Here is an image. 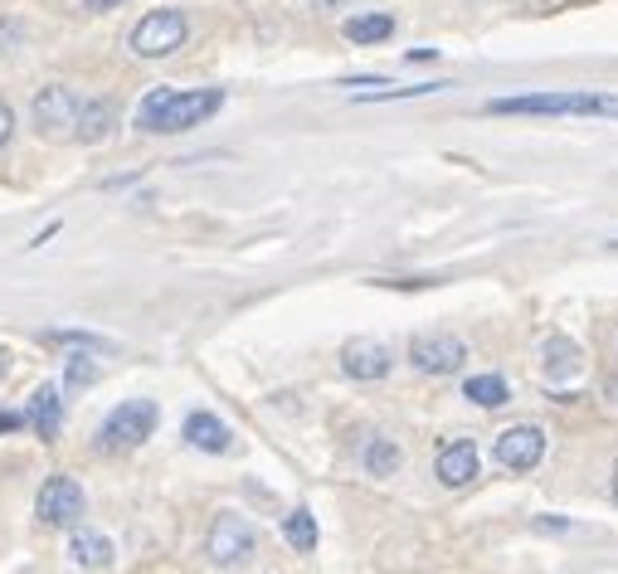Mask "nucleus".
<instances>
[{
	"mask_svg": "<svg viewBox=\"0 0 618 574\" xmlns=\"http://www.w3.org/2000/svg\"><path fill=\"white\" fill-rule=\"evenodd\" d=\"M93 380H98V365H93L88 356H73L69 361V384L73 390H78V384H93Z\"/></svg>",
	"mask_w": 618,
	"mask_h": 574,
	"instance_id": "nucleus-21",
	"label": "nucleus"
},
{
	"mask_svg": "<svg viewBox=\"0 0 618 574\" xmlns=\"http://www.w3.org/2000/svg\"><path fill=\"white\" fill-rule=\"evenodd\" d=\"M185 443L201 448V453H229V429L215 419V414H191L185 419Z\"/></svg>",
	"mask_w": 618,
	"mask_h": 574,
	"instance_id": "nucleus-13",
	"label": "nucleus"
},
{
	"mask_svg": "<svg viewBox=\"0 0 618 574\" xmlns=\"http://www.w3.org/2000/svg\"><path fill=\"white\" fill-rule=\"evenodd\" d=\"M410 361H414V370H424V375H453L458 365L468 361V346L453 331H424V337L410 341Z\"/></svg>",
	"mask_w": 618,
	"mask_h": 574,
	"instance_id": "nucleus-7",
	"label": "nucleus"
},
{
	"mask_svg": "<svg viewBox=\"0 0 618 574\" xmlns=\"http://www.w3.org/2000/svg\"><path fill=\"white\" fill-rule=\"evenodd\" d=\"M254 546H258V536L244 516H234V511L215 516V526H209V560L215 565H244L254 555Z\"/></svg>",
	"mask_w": 618,
	"mask_h": 574,
	"instance_id": "nucleus-6",
	"label": "nucleus"
},
{
	"mask_svg": "<svg viewBox=\"0 0 618 574\" xmlns=\"http://www.w3.org/2000/svg\"><path fill=\"white\" fill-rule=\"evenodd\" d=\"M112 118H118V108H112L108 98H93V102H83L78 108V127H73V137L78 142H102L112 132Z\"/></svg>",
	"mask_w": 618,
	"mask_h": 574,
	"instance_id": "nucleus-14",
	"label": "nucleus"
},
{
	"mask_svg": "<svg viewBox=\"0 0 618 574\" xmlns=\"http://www.w3.org/2000/svg\"><path fill=\"white\" fill-rule=\"evenodd\" d=\"M463 394L473 404H482V410H501V404L511 400V390H507V380H501V375H473V380L463 384Z\"/></svg>",
	"mask_w": 618,
	"mask_h": 574,
	"instance_id": "nucleus-17",
	"label": "nucleus"
},
{
	"mask_svg": "<svg viewBox=\"0 0 618 574\" xmlns=\"http://www.w3.org/2000/svg\"><path fill=\"white\" fill-rule=\"evenodd\" d=\"M69 555L78 560L83 570H108L112 565V540L98 536V530H78V536H73V546H69Z\"/></svg>",
	"mask_w": 618,
	"mask_h": 574,
	"instance_id": "nucleus-15",
	"label": "nucleus"
},
{
	"mask_svg": "<svg viewBox=\"0 0 618 574\" xmlns=\"http://www.w3.org/2000/svg\"><path fill=\"white\" fill-rule=\"evenodd\" d=\"M156 419H161V410H156L152 400H122L118 410L102 419V429H98V443L102 448H137V443H146V438L156 433Z\"/></svg>",
	"mask_w": 618,
	"mask_h": 574,
	"instance_id": "nucleus-3",
	"label": "nucleus"
},
{
	"mask_svg": "<svg viewBox=\"0 0 618 574\" xmlns=\"http://www.w3.org/2000/svg\"><path fill=\"white\" fill-rule=\"evenodd\" d=\"M438 483L444 487H468L477 477V448L468 438H453V443L438 448V463H434Z\"/></svg>",
	"mask_w": 618,
	"mask_h": 574,
	"instance_id": "nucleus-11",
	"label": "nucleus"
},
{
	"mask_svg": "<svg viewBox=\"0 0 618 574\" xmlns=\"http://www.w3.org/2000/svg\"><path fill=\"white\" fill-rule=\"evenodd\" d=\"M341 370L351 375V380H385V375H390V351L371 337H355L341 346Z\"/></svg>",
	"mask_w": 618,
	"mask_h": 574,
	"instance_id": "nucleus-10",
	"label": "nucleus"
},
{
	"mask_svg": "<svg viewBox=\"0 0 618 574\" xmlns=\"http://www.w3.org/2000/svg\"><path fill=\"white\" fill-rule=\"evenodd\" d=\"M29 424H35L39 438H59V424H64V400H59L54 384H39L35 400H29Z\"/></svg>",
	"mask_w": 618,
	"mask_h": 574,
	"instance_id": "nucleus-12",
	"label": "nucleus"
},
{
	"mask_svg": "<svg viewBox=\"0 0 618 574\" xmlns=\"http://www.w3.org/2000/svg\"><path fill=\"white\" fill-rule=\"evenodd\" d=\"M219 102H225L219 88H195V93L152 88L137 108V127L142 132H191V127H201L205 118H215Z\"/></svg>",
	"mask_w": 618,
	"mask_h": 574,
	"instance_id": "nucleus-1",
	"label": "nucleus"
},
{
	"mask_svg": "<svg viewBox=\"0 0 618 574\" xmlns=\"http://www.w3.org/2000/svg\"><path fill=\"white\" fill-rule=\"evenodd\" d=\"M93 5H112V0H93Z\"/></svg>",
	"mask_w": 618,
	"mask_h": 574,
	"instance_id": "nucleus-26",
	"label": "nucleus"
},
{
	"mask_svg": "<svg viewBox=\"0 0 618 574\" xmlns=\"http://www.w3.org/2000/svg\"><path fill=\"white\" fill-rule=\"evenodd\" d=\"M341 35L351 39V45H380V39L395 35V20L390 15H351L341 25Z\"/></svg>",
	"mask_w": 618,
	"mask_h": 574,
	"instance_id": "nucleus-16",
	"label": "nucleus"
},
{
	"mask_svg": "<svg viewBox=\"0 0 618 574\" xmlns=\"http://www.w3.org/2000/svg\"><path fill=\"white\" fill-rule=\"evenodd\" d=\"M185 35H191V25H185L181 10H152V15H142L137 29H132V54L137 59H166L185 45Z\"/></svg>",
	"mask_w": 618,
	"mask_h": 574,
	"instance_id": "nucleus-4",
	"label": "nucleus"
},
{
	"mask_svg": "<svg viewBox=\"0 0 618 574\" xmlns=\"http://www.w3.org/2000/svg\"><path fill=\"white\" fill-rule=\"evenodd\" d=\"M614 502H618V467H614Z\"/></svg>",
	"mask_w": 618,
	"mask_h": 574,
	"instance_id": "nucleus-24",
	"label": "nucleus"
},
{
	"mask_svg": "<svg viewBox=\"0 0 618 574\" xmlns=\"http://www.w3.org/2000/svg\"><path fill=\"white\" fill-rule=\"evenodd\" d=\"M5 361H10V356H5V351H0V375H5Z\"/></svg>",
	"mask_w": 618,
	"mask_h": 574,
	"instance_id": "nucleus-25",
	"label": "nucleus"
},
{
	"mask_svg": "<svg viewBox=\"0 0 618 574\" xmlns=\"http://www.w3.org/2000/svg\"><path fill=\"white\" fill-rule=\"evenodd\" d=\"M574 365H580V351H574V341L550 337V341H546V370H550V375H565V370H574Z\"/></svg>",
	"mask_w": 618,
	"mask_h": 574,
	"instance_id": "nucleus-20",
	"label": "nucleus"
},
{
	"mask_svg": "<svg viewBox=\"0 0 618 574\" xmlns=\"http://www.w3.org/2000/svg\"><path fill=\"white\" fill-rule=\"evenodd\" d=\"M78 108H83V102L73 98V88H64V83L39 88L35 93V127H39V137H73V127H78Z\"/></svg>",
	"mask_w": 618,
	"mask_h": 574,
	"instance_id": "nucleus-5",
	"label": "nucleus"
},
{
	"mask_svg": "<svg viewBox=\"0 0 618 574\" xmlns=\"http://www.w3.org/2000/svg\"><path fill=\"white\" fill-rule=\"evenodd\" d=\"M361 463H365V473H375V477H395L400 473V448H395L390 438H371Z\"/></svg>",
	"mask_w": 618,
	"mask_h": 574,
	"instance_id": "nucleus-18",
	"label": "nucleus"
},
{
	"mask_svg": "<svg viewBox=\"0 0 618 574\" xmlns=\"http://www.w3.org/2000/svg\"><path fill=\"white\" fill-rule=\"evenodd\" d=\"M282 536H288V546L302 550V555H307V550H317V521H312V511L307 506L292 511V516L282 521Z\"/></svg>",
	"mask_w": 618,
	"mask_h": 574,
	"instance_id": "nucleus-19",
	"label": "nucleus"
},
{
	"mask_svg": "<svg viewBox=\"0 0 618 574\" xmlns=\"http://www.w3.org/2000/svg\"><path fill=\"white\" fill-rule=\"evenodd\" d=\"M20 424V414H0V429H15Z\"/></svg>",
	"mask_w": 618,
	"mask_h": 574,
	"instance_id": "nucleus-23",
	"label": "nucleus"
},
{
	"mask_svg": "<svg viewBox=\"0 0 618 574\" xmlns=\"http://www.w3.org/2000/svg\"><path fill=\"white\" fill-rule=\"evenodd\" d=\"M35 511H39V521L45 526H78V516H83V487L73 483V477H49L45 487H39V502H35Z\"/></svg>",
	"mask_w": 618,
	"mask_h": 574,
	"instance_id": "nucleus-9",
	"label": "nucleus"
},
{
	"mask_svg": "<svg viewBox=\"0 0 618 574\" xmlns=\"http://www.w3.org/2000/svg\"><path fill=\"white\" fill-rule=\"evenodd\" d=\"M497 118H618L614 93H526V98H492Z\"/></svg>",
	"mask_w": 618,
	"mask_h": 574,
	"instance_id": "nucleus-2",
	"label": "nucleus"
},
{
	"mask_svg": "<svg viewBox=\"0 0 618 574\" xmlns=\"http://www.w3.org/2000/svg\"><path fill=\"white\" fill-rule=\"evenodd\" d=\"M492 457H497L501 467H511V473H531V467L546 457V433H541L536 424H511L507 433H497Z\"/></svg>",
	"mask_w": 618,
	"mask_h": 574,
	"instance_id": "nucleus-8",
	"label": "nucleus"
},
{
	"mask_svg": "<svg viewBox=\"0 0 618 574\" xmlns=\"http://www.w3.org/2000/svg\"><path fill=\"white\" fill-rule=\"evenodd\" d=\"M609 248H618V239H614V244H609Z\"/></svg>",
	"mask_w": 618,
	"mask_h": 574,
	"instance_id": "nucleus-27",
	"label": "nucleus"
},
{
	"mask_svg": "<svg viewBox=\"0 0 618 574\" xmlns=\"http://www.w3.org/2000/svg\"><path fill=\"white\" fill-rule=\"evenodd\" d=\"M10 132H15V112H10L5 102H0V146L10 142Z\"/></svg>",
	"mask_w": 618,
	"mask_h": 574,
	"instance_id": "nucleus-22",
	"label": "nucleus"
}]
</instances>
